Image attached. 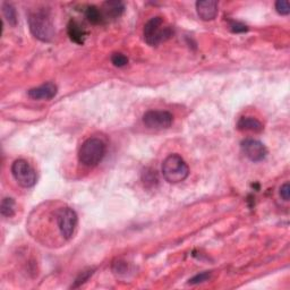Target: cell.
I'll use <instances>...</instances> for the list:
<instances>
[{"mask_svg":"<svg viewBox=\"0 0 290 290\" xmlns=\"http://www.w3.org/2000/svg\"><path fill=\"white\" fill-rule=\"evenodd\" d=\"M143 36L145 42L151 46H157L163 41H167L172 36L170 26H166L163 18L160 16L153 17L144 25Z\"/></svg>","mask_w":290,"mask_h":290,"instance_id":"obj_4","label":"cell"},{"mask_svg":"<svg viewBox=\"0 0 290 290\" xmlns=\"http://www.w3.org/2000/svg\"><path fill=\"white\" fill-rule=\"evenodd\" d=\"M143 123L148 128L166 129L174 123V116L169 111L150 110L144 114Z\"/></svg>","mask_w":290,"mask_h":290,"instance_id":"obj_7","label":"cell"},{"mask_svg":"<svg viewBox=\"0 0 290 290\" xmlns=\"http://www.w3.org/2000/svg\"><path fill=\"white\" fill-rule=\"evenodd\" d=\"M237 128L241 132L261 133L264 127L260 120L253 118V117H241L237 123Z\"/></svg>","mask_w":290,"mask_h":290,"instance_id":"obj_11","label":"cell"},{"mask_svg":"<svg viewBox=\"0 0 290 290\" xmlns=\"http://www.w3.org/2000/svg\"><path fill=\"white\" fill-rule=\"evenodd\" d=\"M275 9L280 15H289L290 13V5L287 0H278L275 3Z\"/></svg>","mask_w":290,"mask_h":290,"instance_id":"obj_20","label":"cell"},{"mask_svg":"<svg viewBox=\"0 0 290 290\" xmlns=\"http://www.w3.org/2000/svg\"><path fill=\"white\" fill-rule=\"evenodd\" d=\"M143 180H144V184H154V182H157L158 181V178H157V174H156V171H150V172H144V175H143Z\"/></svg>","mask_w":290,"mask_h":290,"instance_id":"obj_22","label":"cell"},{"mask_svg":"<svg viewBox=\"0 0 290 290\" xmlns=\"http://www.w3.org/2000/svg\"><path fill=\"white\" fill-rule=\"evenodd\" d=\"M162 175L169 184H178L189 175V168L179 154H170L162 163Z\"/></svg>","mask_w":290,"mask_h":290,"instance_id":"obj_3","label":"cell"},{"mask_svg":"<svg viewBox=\"0 0 290 290\" xmlns=\"http://www.w3.org/2000/svg\"><path fill=\"white\" fill-rule=\"evenodd\" d=\"M12 174L18 185L24 188H31L36 184V172L34 168L24 159H18L12 165Z\"/></svg>","mask_w":290,"mask_h":290,"instance_id":"obj_5","label":"cell"},{"mask_svg":"<svg viewBox=\"0 0 290 290\" xmlns=\"http://www.w3.org/2000/svg\"><path fill=\"white\" fill-rule=\"evenodd\" d=\"M92 274H93V270H91V269H88L86 271H83L82 273H79V275L76 278V280H75L74 284H72V288H78L79 286H81V284L85 283L88 280V278H90Z\"/></svg>","mask_w":290,"mask_h":290,"instance_id":"obj_17","label":"cell"},{"mask_svg":"<svg viewBox=\"0 0 290 290\" xmlns=\"http://www.w3.org/2000/svg\"><path fill=\"white\" fill-rule=\"evenodd\" d=\"M280 196H281V199L283 201H286L288 202L289 201V195H290V186H289V182H284V184L280 187Z\"/></svg>","mask_w":290,"mask_h":290,"instance_id":"obj_23","label":"cell"},{"mask_svg":"<svg viewBox=\"0 0 290 290\" xmlns=\"http://www.w3.org/2000/svg\"><path fill=\"white\" fill-rule=\"evenodd\" d=\"M67 33L69 39L74 41L77 44H83L85 40V31L82 29V26L78 24L76 21H71L67 26Z\"/></svg>","mask_w":290,"mask_h":290,"instance_id":"obj_12","label":"cell"},{"mask_svg":"<svg viewBox=\"0 0 290 290\" xmlns=\"http://www.w3.org/2000/svg\"><path fill=\"white\" fill-rule=\"evenodd\" d=\"M229 29H230L233 33H244V32L249 31V27L245 24L237 21H230L229 22Z\"/></svg>","mask_w":290,"mask_h":290,"instance_id":"obj_21","label":"cell"},{"mask_svg":"<svg viewBox=\"0 0 290 290\" xmlns=\"http://www.w3.org/2000/svg\"><path fill=\"white\" fill-rule=\"evenodd\" d=\"M57 85L51 82H48L37 87L31 88V90L27 92V95L33 100H51L57 95Z\"/></svg>","mask_w":290,"mask_h":290,"instance_id":"obj_9","label":"cell"},{"mask_svg":"<svg viewBox=\"0 0 290 290\" xmlns=\"http://www.w3.org/2000/svg\"><path fill=\"white\" fill-rule=\"evenodd\" d=\"M31 33L42 42H51L55 37V26L50 14L45 9H35L31 12L29 18Z\"/></svg>","mask_w":290,"mask_h":290,"instance_id":"obj_1","label":"cell"},{"mask_svg":"<svg viewBox=\"0 0 290 290\" xmlns=\"http://www.w3.org/2000/svg\"><path fill=\"white\" fill-rule=\"evenodd\" d=\"M111 63L116 67H124L128 64V58L120 53H116L111 56Z\"/></svg>","mask_w":290,"mask_h":290,"instance_id":"obj_19","label":"cell"},{"mask_svg":"<svg viewBox=\"0 0 290 290\" xmlns=\"http://www.w3.org/2000/svg\"><path fill=\"white\" fill-rule=\"evenodd\" d=\"M56 218H57L58 228L62 236L66 239L72 238L78 221L76 212L71 208H62L58 210Z\"/></svg>","mask_w":290,"mask_h":290,"instance_id":"obj_6","label":"cell"},{"mask_svg":"<svg viewBox=\"0 0 290 290\" xmlns=\"http://www.w3.org/2000/svg\"><path fill=\"white\" fill-rule=\"evenodd\" d=\"M125 11V6L123 3L120 2H107L104 5V11H102V14H104L105 20L106 18H118L121 14Z\"/></svg>","mask_w":290,"mask_h":290,"instance_id":"obj_13","label":"cell"},{"mask_svg":"<svg viewBox=\"0 0 290 290\" xmlns=\"http://www.w3.org/2000/svg\"><path fill=\"white\" fill-rule=\"evenodd\" d=\"M2 8H3L4 17L6 18L7 22L9 23V25L16 26V24H17V14H16L15 8H14L12 5L8 4V3H4Z\"/></svg>","mask_w":290,"mask_h":290,"instance_id":"obj_16","label":"cell"},{"mask_svg":"<svg viewBox=\"0 0 290 290\" xmlns=\"http://www.w3.org/2000/svg\"><path fill=\"white\" fill-rule=\"evenodd\" d=\"M106 144L98 137H90L84 141L78 150V161L84 167L93 168L99 165L106 156Z\"/></svg>","mask_w":290,"mask_h":290,"instance_id":"obj_2","label":"cell"},{"mask_svg":"<svg viewBox=\"0 0 290 290\" xmlns=\"http://www.w3.org/2000/svg\"><path fill=\"white\" fill-rule=\"evenodd\" d=\"M0 213L5 218H12L15 214V201L12 198H5L0 205Z\"/></svg>","mask_w":290,"mask_h":290,"instance_id":"obj_15","label":"cell"},{"mask_svg":"<svg viewBox=\"0 0 290 290\" xmlns=\"http://www.w3.org/2000/svg\"><path fill=\"white\" fill-rule=\"evenodd\" d=\"M196 12L201 20L212 21L218 15V2L214 0H204L196 3Z\"/></svg>","mask_w":290,"mask_h":290,"instance_id":"obj_10","label":"cell"},{"mask_svg":"<svg viewBox=\"0 0 290 290\" xmlns=\"http://www.w3.org/2000/svg\"><path fill=\"white\" fill-rule=\"evenodd\" d=\"M211 272H209V271H205V272H201L199 274L194 275L193 278L189 279L188 283L189 284H200V283H203L205 281H208V280L211 279Z\"/></svg>","mask_w":290,"mask_h":290,"instance_id":"obj_18","label":"cell"},{"mask_svg":"<svg viewBox=\"0 0 290 290\" xmlns=\"http://www.w3.org/2000/svg\"><path fill=\"white\" fill-rule=\"evenodd\" d=\"M241 151L245 154V157L250 159L253 162H260L264 160L268 156V149L265 145L254 138H246L241 142Z\"/></svg>","mask_w":290,"mask_h":290,"instance_id":"obj_8","label":"cell"},{"mask_svg":"<svg viewBox=\"0 0 290 290\" xmlns=\"http://www.w3.org/2000/svg\"><path fill=\"white\" fill-rule=\"evenodd\" d=\"M85 16L88 20V22H91L92 24H100V23H102L105 20V16H104V14H102V11H100V9L95 6L86 7Z\"/></svg>","mask_w":290,"mask_h":290,"instance_id":"obj_14","label":"cell"}]
</instances>
